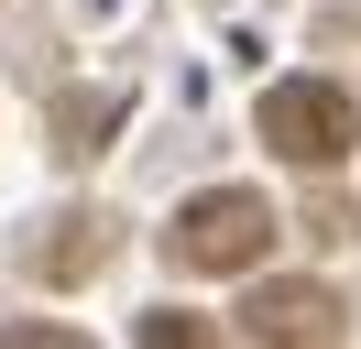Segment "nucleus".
I'll return each instance as SVG.
<instances>
[{
    "instance_id": "obj_4",
    "label": "nucleus",
    "mask_w": 361,
    "mask_h": 349,
    "mask_svg": "<svg viewBox=\"0 0 361 349\" xmlns=\"http://www.w3.org/2000/svg\"><path fill=\"white\" fill-rule=\"evenodd\" d=\"M66 240H33V273L44 284H77V273H99L110 262V218H55Z\"/></svg>"
},
{
    "instance_id": "obj_3",
    "label": "nucleus",
    "mask_w": 361,
    "mask_h": 349,
    "mask_svg": "<svg viewBox=\"0 0 361 349\" xmlns=\"http://www.w3.org/2000/svg\"><path fill=\"white\" fill-rule=\"evenodd\" d=\"M339 295L329 284H252L241 295V338L252 349H307V338H339Z\"/></svg>"
},
{
    "instance_id": "obj_1",
    "label": "nucleus",
    "mask_w": 361,
    "mask_h": 349,
    "mask_svg": "<svg viewBox=\"0 0 361 349\" xmlns=\"http://www.w3.org/2000/svg\"><path fill=\"white\" fill-rule=\"evenodd\" d=\"M274 229H285V218L263 208V186H208V196L176 208L164 262H176V273H252V262L274 251Z\"/></svg>"
},
{
    "instance_id": "obj_5",
    "label": "nucleus",
    "mask_w": 361,
    "mask_h": 349,
    "mask_svg": "<svg viewBox=\"0 0 361 349\" xmlns=\"http://www.w3.org/2000/svg\"><path fill=\"white\" fill-rule=\"evenodd\" d=\"M88 131H110V99H88V109H77V99H55V153H66V164H77V153H99Z\"/></svg>"
},
{
    "instance_id": "obj_2",
    "label": "nucleus",
    "mask_w": 361,
    "mask_h": 349,
    "mask_svg": "<svg viewBox=\"0 0 361 349\" xmlns=\"http://www.w3.org/2000/svg\"><path fill=\"white\" fill-rule=\"evenodd\" d=\"M263 142L317 174V164H339V153L361 142V109H350L339 77H285V87H263Z\"/></svg>"
}]
</instances>
